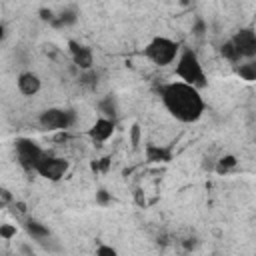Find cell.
<instances>
[{
    "instance_id": "6da1fadb",
    "label": "cell",
    "mask_w": 256,
    "mask_h": 256,
    "mask_svg": "<svg viewBox=\"0 0 256 256\" xmlns=\"http://www.w3.org/2000/svg\"><path fill=\"white\" fill-rule=\"evenodd\" d=\"M160 98L166 106V110L180 122H196L204 114V100L198 92V88L186 84V82H170L160 88Z\"/></svg>"
},
{
    "instance_id": "7a4b0ae2",
    "label": "cell",
    "mask_w": 256,
    "mask_h": 256,
    "mask_svg": "<svg viewBox=\"0 0 256 256\" xmlns=\"http://www.w3.org/2000/svg\"><path fill=\"white\" fill-rule=\"evenodd\" d=\"M176 76L194 86V88H202L206 84V76H204V70H202V64L198 60V54L192 50V48H184L182 54L178 56V62H176Z\"/></svg>"
},
{
    "instance_id": "3957f363",
    "label": "cell",
    "mask_w": 256,
    "mask_h": 256,
    "mask_svg": "<svg viewBox=\"0 0 256 256\" xmlns=\"http://www.w3.org/2000/svg\"><path fill=\"white\" fill-rule=\"evenodd\" d=\"M178 50H180L178 42H174V40H170V38H164V36H156V38H152V40L146 44L144 56L150 58V60H152L154 64H158V66H166V64H170V62L176 60Z\"/></svg>"
},
{
    "instance_id": "277c9868",
    "label": "cell",
    "mask_w": 256,
    "mask_h": 256,
    "mask_svg": "<svg viewBox=\"0 0 256 256\" xmlns=\"http://www.w3.org/2000/svg\"><path fill=\"white\" fill-rule=\"evenodd\" d=\"M76 116L72 110H62V108H48L38 116V122L46 130H66L74 124Z\"/></svg>"
},
{
    "instance_id": "5b68a950",
    "label": "cell",
    "mask_w": 256,
    "mask_h": 256,
    "mask_svg": "<svg viewBox=\"0 0 256 256\" xmlns=\"http://www.w3.org/2000/svg\"><path fill=\"white\" fill-rule=\"evenodd\" d=\"M16 156H18V162L22 164V168L34 170V166L44 156V152H42V148L34 140H30V138H18L16 140Z\"/></svg>"
},
{
    "instance_id": "8992f818",
    "label": "cell",
    "mask_w": 256,
    "mask_h": 256,
    "mask_svg": "<svg viewBox=\"0 0 256 256\" xmlns=\"http://www.w3.org/2000/svg\"><path fill=\"white\" fill-rule=\"evenodd\" d=\"M34 170L46 178V180H60L66 170H68V162L64 158H58V156H50L44 152V156L38 160V164L34 166Z\"/></svg>"
},
{
    "instance_id": "52a82bcc",
    "label": "cell",
    "mask_w": 256,
    "mask_h": 256,
    "mask_svg": "<svg viewBox=\"0 0 256 256\" xmlns=\"http://www.w3.org/2000/svg\"><path fill=\"white\" fill-rule=\"evenodd\" d=\"M232 42L238 48L242 58H254L256 56V34L252 28H242L240 32H236Z\"/></svg>"
},
{
    "instance_id": "ba28073f",
    "label": "cell",
    "mask_w": 256,
    "mask_h": 256,
    "mask_svg": "<svg viewBox=\"0 0 256 256\" xmlns=\"http://www.w3.org/2000/svg\"><path fill=\"white\" fill-rule=\"evenodd\" d=\"M68 48H70V54H72L74 64H76L80 70H90V68H92L94 56H92V50H90L88 46H82L80 42L70 40V42H68Z\"/></svg>"
},
{
    "instance_id": "9c48e42d",
    "label": "cell",
    "mask_w": 256,
    "mask_h": 256,
    "mask_svg": "<svg viewBox=\"0 0 256 256\" xmlns=\"http://www.w3.org/2000/svg\"><path fill=\"white\" fill-rule=\"evenodd\" d=\"M114 128H116V124H114L112 118H98L94 122V126L88 130V136L94 142H106L114 134Z\"/></svg>"
},
{
    "instance_id": "30bf717a",
    "label": "cell",
    "mask_w": 256,
    "mask_h": 256,
    "mask_svg": "<svg viewBox=\"0 0 256 256\" xmlns=\"http://www.w3.org/2000/svg\"><path fill=\"white\" fill-rule=\"evenodd\" d=\"M40 86H42V82H40L38 74H34V72H22L18 76V90L24 96H34L40 90Z\"/></svg>"
},
{
    "instance_id": "8fae6325",
    "label": "cell",
    "mask_w": 256,
    "mask_h": 256,
    "mask_svg": "<svg viewBox=\"0 0 256 256\" xmlns=\"http://www.w3.org/2000/svg\"><path fill=\"white\" fill-rule=\"evenodd\" d=\"M146 160L148 162H170L172 160V150L170 148H164V146H156V144H148L146 146Z\"/></svg>"
},
{
    "instance_id": "7c38bea8",
    "label": "cell",
    "mask_w": 256,
    "mask_h": 256,
    "mask_svg": "<svg viewBox=\"0 0 256 256\" xmlns=\"http://www.w3.org/2000/svg\"><path fill=\"white\" fill-rule=\"evenodd\" d=\"M76 20H78L76 10H74V8H66V10H62L58 16H54V20L50 22V26H54V28H64V26H72Z\"/></svg>"
},
{
    "instance_id": "4fadbf2b",
    "label": "cell",
    "mask_w": 256,
    "mask_h": 256,
    "mask_svg": "<svg viewBox=\"0 0 256 256\" xmlns=\"http://www.w3.org/2000/svg\"><path fill=\"white\" fill-rule=\"evenodd\" d=\"M26 230H28V234H30L34 240H44V238L50 236V230H48L44 224H40L38 220H28V222H26Z\"/></svg>"
},
{
    "instance_id": "5bb4252c",
    "label": "cell",
    "mask_w": 256,
    "mask_h": 256,
    "mask_svg": "<svg viewBox=\"0 0 256 256\" xmlns=\"http://www.w3.org/2000/svg\"><path fill=\"white\" fill-rule=\"evenodd\" d=\"M220 54H222L226 60H230V62H238V60L242 58L240 52H238V48L234 46L232 40H228V42H224V44L220 46Z\"/></svg>"
},
{
    "instance_id": "9a60e30c",
    "label": "cell",
    "mask_w": 256,
    "mask_h": 256,
    "mask_svg": "<svg viewBox=\"0 0 256 256\" xmlns=\"http://www.w3.org/2000/svg\"><path fill=\"white\" fill-rule=\"evenodd\" d=\"M236 74H238L242 80H246V82H254V80H256V64H252V62L240 64V66L236 68Z\"/></svg>"
},
{
    "instance_id": "2e32d148",
    "label": "cell",
    "mask_w": 256,
    "mask_h": 256,
    "mask_svg": "<svg viewBox=\"0 0 256 256\" xmlns=\"http://www.w3.org/2000/svg\"><path fill=\"white\" fill-rule=\"evenodd\" d=\"M98 110L104 114V118H112V120H114V116H116V102L112 100V96H108V98L100 100Z\"/></svg>"
},
{
    "instance_id": "e0dca14e",
    "label": "cell",
    "mask_w": 256,
    "mask_h": 256,
    "mask_svg": "<svg viewBox=\"0 0 256 256\" xmlns=\"http://www.w3.org/2000/svg\"><path fill=\"white\" fill-rule=\"evenodd\" d=\"M234 166H236V156L226 154V156H222V158L218 160V164H216V172H218V174H224V172L232 170Z\"/></svg>"
},
{
    "instance_id": "ac0fdd59",
    "label": "cell",
    "mask_w": 256,
    "mask_h": 256,
    "mask_svg": "<svg viewBox=\"0 0 256 256\" xmlns=\"http://www.w3.org/2000/svg\"><path fill=\"white\" fill-rule=\"evenodd\" d=\"M82 72H84V74L80 76V84L86 86V88H90V90H94L96 84H98V76L92 72V68H90V70H82Z\"/></svg>"
},
{
    "instance_id": "d6986e66",
    "label": "cell",
    "mask_w": 256,
    "mask_h": 256,
    "mask_svg": "<svg viewBox=\"0 0 256 256\" xmlns=\"http://www.w3.org/2000/svg\"><path fill=\"white\" fill-rule=\"evenodd\" d=\"M16 236V226L14 224H0V238L10 240Z\"/></svg>"
},
{
    "instance_id": "ffe728a7",
    "label": "cell",
    "mask_w": 256,
    "mask_h": 256,
    "mask_svg": "<svg viewBox=\"0 0 256 256\" xmlns=\"http://www.w3.org/2000/svg\"><path fill=\"white\" fill-rule=\"evenodd\" d=\"M96 202H98L100 206H106V204H110V202H112V196L108 194V190L100 188V190L96 192Z\"/></svg>"
},
{
    "instance_id": "44dd1931",
    "label": "cell",
    "mask_w": 256,
    "mask_h": 256,
    "mask_svg": "<svg viewBox=\"0 0 256 256\" xmlns=\"http://www.w3.org/2000/svg\"><path fill=\"white\" fill-rule=\"evenodd\" d=\"M130 142H132V148H138V144H140V126L138 124H134L130 130Z\"/></svg>"
},
{
    "instance_id": "7402d4cb",
    "label": "cell",
    "mask_w": 256,
    "mask_h": 256,
    "mask_svg": "<svg viewBox=\"0 0 256 256\" xmlns=\"http://www.w3.org/2000/svg\"><path fill=\"white\" fill-rule=\"evenodd\" d=\"M204 32H206V24H204V20L198 18V20L194 22V26H192V34L200 38V36H204Z\"/></svg>"
},
{
    "instance_id": "603a6c76",
    "label": "cell",
    "mask_w": 256,
    "mask_h": 256,
    "mask_svg": "<svg viewBox=\"0 0 256 256\" xmlns=\"http://www.w3.org/2000/svg\"><path fill=\"white\" fill-rule=\"evenodd\" d=\"M38 16H40V20H42V22H48V24H50V22L54 20V16H56V14H54L50 8H40Z\"/></svg>"
},
{
    "instance_id": "cb8c5ba5",
    "label": "cell",
    "mask_w": 256,
    "mask_h": 256,
    "mask_svg": "<svg viewBox=\"0 0 256 256\" xmlns=\"http://www.w3.org/2000/svg\"><path fill=\"white\" fill-rule=\"evenodd\" d=\"M96 254H98V256H116L118 252H116V248H112V246H104V244H102V246L96 248Z\"/></svg>"
},
{
    "instance_id": "d4e9b609",
    "label": "cell",
    "mask_w": 256,
    "mask_h": 256,
    "mask_svg": "<svg viewBox=\"0 0 256 256\" xmlns=\"http://www.w3.org/2000/svg\"><path fill=\"white\" fill-rule=\"evenodd\" d=\"M194 246H196V240H194V238H186V240H184V248H186V250H192Z\"/></svg>"
},
{
    "instance_id": "484cf974",
    "label": "cell",
    "mask_w": 256,
    "mask_h": 256,
    "mask_svg": "<svg viewBox=\"0 0 256 256\" xmlns=\"http://www.w3.org/2000/svg\"><path fill=\"white\" fill-rule=\"evenodd\" d=\"M16 208H18L20 212H24V210H26V204H24V202H16Z\"/></svg>"
},
{
    "instance_id": "4316f807",
    "label": "cell",
    "mask_w": 256,
    "mask_h": 256,
    "mask_svg": "<svg viewBox=\"0 0 256 256\" xmlns=\"http://www.w3.org/2000/svg\"><path fill=\"white\" fill-rule=\"evenodd\" d=\"M4 36H6V30H4V26H2V24H0V42H2V40H4Z\"/></svg>"
}]
</instances>
